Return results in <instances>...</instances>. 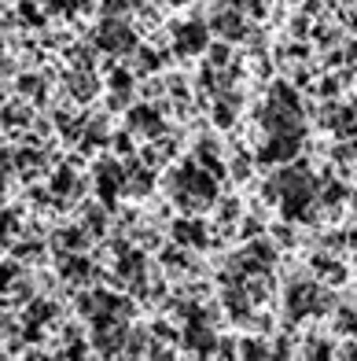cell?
Returning a JSON list of instances; mask_svg holds the SVG:
<instances>
[{"instance_id":"6da1fadb","label":"cell","mask_w":357,"mask_h":361,"mask_svg":"<svg viewBox=\"0 0 357 361\" xmlns=\"http://www.w3.org/2000/svg\"><path fill=\"white\" fill-rule=\"evenodd\" d=\"M302 4H306V15H317V11H324L320 0H302Z\"/></svg>"}]
</instances>
